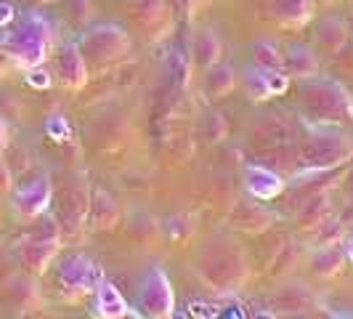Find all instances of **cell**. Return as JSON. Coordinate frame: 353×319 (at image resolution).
I'll use <instances>...</instances> for the list:
<instances>
[{
    "label": "cell",
    "mask_w": 353,
    "mask_h": 319,
    "mask_svg": "<svg viewBox=\"0 0 353 319\" xmlns=\"http://www.w3.org/2000/svg\"><path fill=\"white\" fill-rule=\"evenodd\" d=\"M268 11L287 30H303L316 14V0H268Z\"/></svg>",
    "instance_id": "obj_19"
},
{
    "label": "cell",
    "mask_w": 353,
    "mask_h": 319,
    "mask_svg": "<svg viewBox=\"0 0 353 319\" xmlns=\"http://www.w3.org/2000/svg\"><path fill=\"white\" fill-rule=\"evenodd\" d=\"M282 53H284L282 70L290 75V80H305V77H314V75L321 72V61H319V53L314 46L290 43Z\"/></svg>",
    "instance_id": "obj_20"
},
{
    "label": "cell",
    "mask_w": 353,
    "mask_h": 319,
    "mask_svg": "<svg viewBox=\"0 0 353 319\" xmlns=\"http://www.w3.org/2000/svg\"><path fill=\"white\" fill-rule=\"evenodd\" d=\"M348 35H351L348 21H343L340 17L319 19L316 27H314V48H316V53L332 56V53L348 40Z\"/></svg>",
    "instance_id": "obj_22"
},
{
    "label": "cell",
    "mask_w": 353,
    "mask_h": 319,
    "mask_svg": "<svg viewBox=\"0 0 353 319\" xmlns=\"http://www.w3.org/2000/svg\"><path fill=\"white\" fill-rule=\"evenodd\" d=\"M189 59L196 70H208L215 61L223 59V43L221 37L215 35V30H199L194 37H192V46H189Z\"/></svg>",
    "instance_id": "obj_24"
},
{
    "label": "cell",
    "mask_w": 353,
    "mask_h": 319,
    "mask_svg": "<svg viewBox=\"0 0 353 319\" xmlns=\"http://www.w3.org/2000/svg\"><path fill=\"white\" fill-rule=\"evenodd\" d=\"M139 314L149 319H170L176 314V290L162 266H149L139 282Z\"/></svg>",
    "instance_id": "obj_6"
},
{
    "label": "cell",
    "mask_w": 353,
    "mask_h": 319,
    "mask_svg": "<svg viewBox=\"0 0 353 319\" xmlns=\"http://www.w3.org/2000/svg\"><path fill=\"white\" fill-rule=\"evenodd\" d=\"M226 224L234 231H242V234H263L274 226V213L268 211L261 200L248 195L245 200H236L231 205Z\"/></svg>",
    "instance_id": "obj_11"
},
{
    "label": "cell",
    "mask_w": 353,
    "mask_h": 319,
    "mask_svg": "<svg viewBox=\"0 0 353 319\" xmlns=\"http://www.w3.org/2000/svg\"><path fill=\"white\" fill-rule=\"evenodd\" d=\"M80 51L85 56L88 67L104 70V67H114L125 61L130 51H133V40L125 32V27L114 24V21H99L90 24L88 30L77 40Z\"/></svg>",
    "instance_id": "obj_5"
},
{
    "label": "cell",
    "mask_w": 353,
    "mask_h": 319,
    "mask_svg": "<svg viewBox=\"0 0 353 319\" xmlns=\"http://www.w3.org/2000/svg\"><path fill=\"white\" fill-rule=\"evenodd\" d=\"M268 303L279 317H301L314 309V296L303 282H284L271 293Z\"/></svg>",
    "instance_id": "obj_16"
},
{
    "label": "cell",
    "mask_w": 353,
    "mask_h": 319,
    "mask_svg": "<svg viewBox=\"0 0 353 319\" xmlns=\"http://www.w3.org/2000/svg\"><path fill=\"white\" fill-rule=\"evenodd\" d=\"M327 215H332L330 192H311V195L303 197L301 208L295 213V226L305 231V234H311Z\"/></svg>",
    "instance_id": "obj_23"
},
{
    "label": "cell",
    "mask_w": 353,
    "mask_h": 319,
    "mask_svg": "<svg viewBox=\"0 0 353 319\" xmlns=\"http://www.w3.org/2000/svg\"><path fill=\"white\" fill-rule=\"evenodd\" d=\"M242 178H245V192L261 202H268V200H276L287 189V181L279 171L268 168L263 162H248L245 171H242Z\"/></svg>",
    "instance_id": "obj_13"
},
{
    "label": "cell",
    "mask_w": 353,
    "mask_h": 319,
    "mask_svg": "<svg viewBox=\"0 0 353 319\" xmlns=\"http://www.w3.org/2000/svg\"><path fill=\"white\" fill-rule=\"evenodd\" d=\"M298 104L311 125H343L353 123V96L335 77L314 75L298 80Z\"/></svg>",
    "instance_id": "obj_2"
},
{
    "label": "cell",
    "mask_w": 353,
    "mask_h": 319,
    "mask_svg": "<svg viewBox=\"0 0 353 319\" xmlns=\"http://www.w3.org/2000/svg\"><path fill=\"white\" fill-rule=\"evenodd\" d=\"M250 53H252V64L261 70H282L284 67V53L274 40H265V37L255 40L250 46Z\"/></svg>",
    "instance_id": "obj_27"
},
{
    "label": "cell",
    "mask_w": 353,
    "mask_h": 319,
    "mask_svg": "<svg viewBox=\"0 0 353 319\" xmlns=\"http://www.w3.org/2000/svg\"><path fill=\"white\" fill-rule=\"evenodd\" d=\"M53 202V184L48 173H37L30 181H21L14 195H11V208L21 221H37L43 213H48Z\"/></svg>",
    "instance_id": "obj_8"
},
{
    "label": "cell",
    "mask_w": 353,
    "mask_h": 319,
    "mask_svg": "<svg viewBox=\"0 0 353 319\" xmlns=\"http://www.w3.org/2000/svg\"><path fill=\"white\" fill-rule=\"evenodd\" d=\"M8 21H14V8L0 0V24H8Z\"/></svg>",
    "instance_id": "obj_39"
},
{
    "label": "cell",
    "mask_w": 353,
    "mask_h": 319,
    "mask_svg": "<svg viewBox=\"0 0 353 319\" xmlns=\"http://www.w3.org/2000/svg\"><path fill=\"white\" fill-rule=\"evenodd\" d=\"M250 139H252L255 146L295 144V128H292V123L284 115L268 112V115H258V120L250 128Z\"/></svg>",
    "instance_id": "obj_15"
},
{
    "label": "cell",
    "mask_w": 353,
    "mask_h": 319,
    "mask_svg": "<svg viewBox=\"0 0 353 319\" xmlns=\"http://www.w3.org/2000/svg\"><path fill=\"white\" fill-rule=\"evenodd\" d=\"M85 215H88V226L93 231H112L120 224L123 211H120V202L106 189H90Z\"/></svg>",
    "instance_id": "obj_18"
},
{
    "label": "cell",
    "mask_w": 353,
    "mask_h": 319,
    "mask_svg": "<svg viewBox=\"0 0 353 319\" xmlns=\"http://www.w3.org/2000/svg\"><path fill=\"white\" fill-rule=\"evenodd\" d=\"M130 17L141 27L149 40H159L170 30V8L168 0H128Z\"/></svg>",
    "instance_id": "obj_14"
},
{
    "label": "cell",
    "mask_w": 353,
    "mask_h": 319,
    "mask_svg": "<svg viewBox=\"0 0 353 319\" xmlns=\"http://www.w3.org/2000/svg\"><path fill=\"white\" fill-rule=\"evenodd\" d=\"M340 245H343V253H345V261L353 264V231L351 229L345 231V237H343V242H340Z\"/></svg>",
    "instance_id": "obj_38"
},
{
    "label": "cell",
    "mask_w": 353,
    "mask_h": 319,
    "mask_svg": "<svg viewBox=\"0 0 353 319\" xmlns=\"http://www.w3.org/2000/svg\"><path fill=\"white\" fill-rule=\"evenodd\" d=\"M226 133H229V123H226V117L221 112L205 115V120H202V136H205V142L218 144L221 139H226Z\"/></svg>",
    "instance_id": "obj_29"
},
{
    "label": "cell",
    "mask_w": 353,
    "mask_h": 319,
    "mask_svg": "<svg viewBox=\"0 0 353 319\" xmlns=\"http://www.w3.org/2000/svg\"><path fill=\"white\" fill-rule=\"evenodd\" d=\"M3 296L6 301L17 309L19 314H27V311H35L40 309V287H37L35 274H11L6 284H3Z\"/></svg>",
    "instance_id": "obj_17"
},
{
    "label": "cell",
    "mask_w": 353,
    "mask_h": 319,
    "mask_svg": "<svg viewBox=\"0 0 353 319\" xmlns=\"http://www.w3.org/2000/svg\"><path fill=\"white\" fill-rule=\"evenodd\" d=\"M337 218H340V224H343L345 229H353V200L343 205V211L337 213Z\"/></svg>",
    "instance_id": "obj_35"
},
{
    "label": "cell",
    "mask_w": 353,
    "mask_h": 319,
    "mask_svg": "<svg viewBox=\"0 0 353 319\" xmlns=\"http://www.w3.org/2000/svg\"><path fill=\"white\" fill-rule=\"evenodd\" d=\"M295 264H298V245L295 242H284L279 253H276V258H274V264H271V277H282Z\"/></svg>",
    "instance_id": "obj_30"
},
{
    "label": "cell",
    "mask_w": 353,
    "mask_h": 319,
    "mask_svg": "<svg viewBox=\"0 0 353 319\" xmlns=\"http://www.w3.org/2000/svg\"><path fill=\"white\" fill-rule=\"evenodd\" d=\"M56 280L59 287L70 296V298H80L96 290V284L101 282L104 271L96 261H90L85 253H67L56 261Z\"/></svg>",
    "instance_id": "obj_7"
},
{
    "label": "cell",
    "mask_w": 353,
    "mask_h": 319,
    "mask_svg": "<svg viewBox=\"0 0 353 319\" xmlns=\"http://www.w3.org/2000/svg\"><path fill=\"white\" fill-rule=\"evenodd\" d=\"M59 248H61V240L59 237H35V234H30L19 245L17 258L19 264L24 266V271H30L35 277H43L53 266V261H56Z\"/></svg>",
    "instance_id": "obj_12"
},
{
    "label": "cell",
    "mask_w": 353,
    "mask_h": 319,
    "mask_svg": "<svg viewBox=\"0 0 353 319\" xmlns=\"http://www.w3.org/2000/svg\"><path fill=\"white\" fill-rule=\"evenodd\" d=\"M242 88L250 102H268L290 90V75L284 70H261L252 64L242 70Z\"/></svg>",
    "instance_id": "obj_10"
},
{
    "label": "cell",
    "mask_w": 353,
    "mask_h": 319,
    "mask_svg": "<svg viewBox=\"0 0 353 319\" xmlns=\"http://www.w3.org/2000/svg\"><path fill=\"white\" fill-rule=\"evenodd\" d=\"M11 189H14V173H11L8 162L0 152V192H11Z\"/></svg>",
    "instance_id": "obj_33"
},
{
    "label": "cell",
    "mask_w": 353,
    "mask_h": 319,
    "mask_svg": "<svg viewBox=\"0 0 353 319\" xmlns=\"http://www.w3.org/2000/svg\"><path fill=\"white\" fill-rule=\"evenodd\" d=\"M14 67H19L17 61H14V56L3 48V51H0V77H3L8 70H14Z\"/></svg>",
    "instance_id": "obj_36"
},
{
    "label": "cell",
    "mask_w": 353,
    "mask_h": 319,
    "mask_svg": "<svg viewBox=\"0 0 353 319\" xmlns=\"http://www.w3.org/2000/svg\"><path fill=\"white\" fill-rule=\"evenodd\" d=\"M330 61H332V70H335L337 75L353 77V35H348V40L330 56Z\"/></svg>",
    "instance_id": "obj_31"
},
{
    "label": "cell",
    "mask_w": 353,
    "mask_h": 319,
    "mask_svg": "<svg viewBox=\"0 0 353 319\" xmlns=\"http://www.w3.org/2000/svg\"><path fill=\"white\" fill-rule=\"evenodd\" d=\"M345 231L348 229L340 224V218H337V215H327L316 229L308 234V237H311V248H321V245H340V242H343V237H345Z\"/></svg>",
    "instance_id": "obj_28"
},
{
    "label": "cell",
    "mask_w": 353,
    "mask_h": 319,
    "mask_svg": "<svg viewBox=\"0 0 353 319\" xmlns=\"http://www.w3.org/2000/svg\"><path fill=\"white\" fill-rule=\"evenodd\" d=\"M319 3H324V6H332V3H335V0H319Z\"/></svg>",
    "instance_id": "obj_40"
},
{
    "label": "cell",
    "mask_w": 353,
    "mask_h": 319,
    "mask_svg": "<svg viewBox=\"0 0 353 319\" xmlns=\"http://www.w3.org/2000/svg\"><path fill=\"white\" fill-rule=\"evenodd\" d=\"M199 282L215 296H234L250 282L248 253L231 240H215L199 253L194 264Z\"/></svg>",
    "instance_id": "obj_1"
},
{
    "label": "cell",
    "mask_w": 353,
    "mask_h": 319,
    "mask_svg": "<svg viewBox=\"0 0 353 319\" xmlns=\"http://www.w3.org/2000/svg\"><path fill=\"white\" fill-rule=\"evenodd\" d=\"M6 51L14 56L21 70H30V67H37L48 59L53 46V32L51 24L40 14H24V17L17 21V27L6 35Z\"/></svg>",
    "instance_id": "obj_4"
},
{
    "label": "cell",
    "mask_w": 353,
    "mask_h": 319,
    "mask_svg": "<svg viewBox=\"0 0 353 319\" xmlns=\"http://www.w3.org/2000/svg\"><path fill=\"white\" fill-rule=\"evenodd\" d=\"M46 130H48L51 136H56L59 142H61V139H64V136L70 133V128H67V123H64V120H61L59 115H56V117H51V120L46 123Z\"/></svg>",
    "instance_id": "obj_34"
},
{
    "label": "cell",
    "mask_w": 353,
    "mask_h": 319,
    "mask_svg": "<svg viewBox=\"0 0 353 319\" xmlns=\"http://www.w3.org/2000/svg\"><path fill=\"white\" fill-rule=\"evenodd\" d=\"M53 77H56V83H59L61 88L72 90V93H77V90H83L88 86L90 67H88V61H85V56H83V51H80V46H77L74 40H67V43L59 46V51H56V64H53Z\"/></svg>",
    "instance_id": "obj_9"
},
{
    "label": "cell",
    "mask_w": 353,
    "mask_h": 319,
    "mask_svg": "<svg viewBox=\"0 0 353 319\" xmlns=\"http://www.w3.org/2000/svg\"><path fill=\"white\" fill-rule=\"evenodd\" d=\"M353 160V136L337 125H311V133L298 144L295 173H327L345 168Z\"/></svg>",
    "instance_id": "obj_3"
},
{
    "label": "cell",
    "mask_w": 353,
    "mask_h": 319,
    "mask_svg": "<svg viewBox=\"0 0 353 319\" xmlns=\"http://www.w3.org/2000/svg\"><path fill=\"white\" fill-rule=\"evenodd\" d=\"M343 266H345L343 245H321V248H311L308 253V269L319 280H332L343 271Z\"/></svg>",
    "instance_id": "obj_25"
},
{
    "label": "cell",
    "mask_w": 353,
    "mask_h": 319,
    "mask_svg": "<svg viewBox=\"0 0 353 319\" xmlns=\"http://www.w3.org/2000/svg\"><path fill=\"white\" fill-rule=\"evenodd\" d=\"M234 86H236V70H234V64L226 61V59L215 61L212 67L205 70V93L210 99L229 96L231 90H234Z\"/></svg>",
    "instance_id": "obj_26"
},
{
    "label": "cell",
    "mask_w": 353,
    "mask_h": 319,
    "mask_svg": "<svg viewBox=\"0 0 353 319\" xmlns=\"http://www.w3.org/2000/svg\"><path fill=\"white\" fill-rule=\"evenodd\" d=\"M27 83H30L32 88H48L53 83V77L43 70V64H37V67H30V70H27Z\"/></svg>",
    "instance_id": "obj_32"
},
{
    "label": "cell",
    "mask_w": 353,
    "mask_h": 319,
    "mask_svg": "<svg viewBox=\"0 0 353 319\" xmlns=\"http://www.w3.org/2000/svg\"><path fill=\"white\" fill-rule=\"evenodd\" d=\"M93 317H101V319H123L130 314V306L123 298L120 287H114L112 280L101 277V282L96 284L93 290V306H90Z\"/></svg>",
    "instance_id": "obj_21"
},
{
    "label": "cell",
    "mask_w": 353,
    "mask_h": 319,
    "mask_svg": "<svg viewBox=\"0 0 353 319\" xmlns=\"http://www.w3.org/2000/svg\"><path fill=\"white\" fill-rule=\"evenodd\" d=\"M8 144H11V128L6 123V117L0 115V152H3Z\"/></svg>",
    "instance_id": "obj_37"
},
{
    "label": "cell",
    "mask_w": 353,
    "mask_h": 319,
    "mask_svg": "<svg viewBox=\"0 0 353 319\" xmlns=\"http://www.w3.org/2000/svg\"><path fill=\"white\" fill-rule=\"evenodd\" d=\"M348 30H351V35H353V17H351V21H348Z\"/></svg>",
    "instance_id": "obj_41"
}]
</instances>
